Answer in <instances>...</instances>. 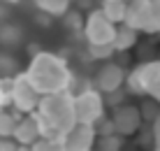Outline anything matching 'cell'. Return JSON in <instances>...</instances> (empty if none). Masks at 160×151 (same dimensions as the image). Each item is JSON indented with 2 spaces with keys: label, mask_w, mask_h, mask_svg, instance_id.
Listing matches in <instances>:
<instances>
[{
  "label": "cell",
  "mask_w": 160,
  "mask_h": 151,
  "mask_svg": "<svg viewBox=\"0 0 160 151\" xmlns=\"http://www.w3.org/2000/svg\"><path fill=\"white\" fill-rule=\"evenodd\" d=\"M21 42H23V28H21V26L9 23V21L0 26V47H2L5 51L19 47Z\"/></svg>",
  "instance_id": "obj_1"
},
{
  "label": "cell",
  "mask_w": 160,
  "mask_h": 151,
  "mask_svg": "<svg viewBox=\"0 0 160 151\" xmlns=\"http://www.w3.org/2000/svg\"><path fill=\"white\" fill-rule=\"evenodd\" d=\"M16 116L9 109H0V139H7L14 135V128H16Z\"/></svg>",
  "instance_id": "obj_3"
},
{
  "label": "cell",
  "mask_w": 160,
  "mask_h": 151,
  "mask_svg": "<svg viewBox=\"0 0 160 151\" xmlns=\"http://www.w3.org/2000/svg\"><path fill=\"white\" fill-rule=\"evenodd\" d=\"M0 151H16V147L9 139H0Z\"/></svg>",
  "instance_id": "obj_5"
},
{
  "label": "cell",
  "mask_w": 160,
  "mask_h": 151,
  "mask_svg": "<svg viewBox=\"0 0 160 151\" xmlns=\"http://www.w3.org/2000/svg\"><path fill=\"white\" fill-rule=\"evenodd\" d=\"M0 3H5V5H16L19 0H0Z\"/></svg>",
  "instance_id": "obj_6"
},
{
  "label": "cell",
  "mask_w": 160,
  "mask_h": 151,
  "mask_svg": "<svg viewBox=\"0 0 160 151\" xmlns=\"http://www.w3.org/2000/svg\"><path fill=\"white\" fill-rule=\"evenodd\" d=\"M7 19H9V5L0 3V26L7 23Z\"/></svg>",
  "instance_id": "obj_4"
},
{
  "label": "cell",
  "mask_w": 160,
  "mask_h": 151,
  "mask_svg": "<svg viewBox=\"0 0 160 151\" xmlns=\"http://www.w3.org/2000/svg\"><path fill=\"white\" fill-rule=\"evenodd\" d=\"M19 77V60L12 51L0 49V79H14Z\"/></svg>",
  "instance_id": "obj_2"
}]
</instances>
